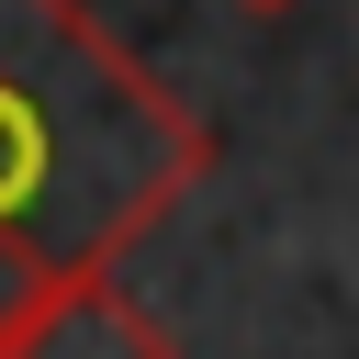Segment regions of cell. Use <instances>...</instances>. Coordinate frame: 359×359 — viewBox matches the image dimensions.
<instances>
[{"instance_id": "6da1fadb", "label": "cell", "mask_w": 359, "mask_h": 359, "mask_svg": "<svg viewBox=\"0 0 359 359\" xmlns=\"http://www.w3.org/2000/svg\"><path fill=\"white\" fill-rule=\"evenodd\" d=\"M213 180V123L79 0H0V236L101 280Z\"/></svg>"}, {"instance_id": "7a4b0ae2", "label": "cell", "mask_w": 359, "mask_h": 359, "mask_svg": "<svg viewBox=\"0 0 359 359\" xmlns=\"http://www.w3.org/2000/svg\"><path fill=\"white\" fill-rule=\"evenodd\" d=\"M22 359H180V337L101 269V280H67L45 303V325L22 337Z\"/></svg>"}, {"instance_id": "3957f363", "label": "cell", "mask_w": 359, "mask_h": 359, "mask_svg": "<svg viewBox=\"0 0 359 359\" xmlns=\"http://www.w3.org/2000/svg\"><path fill=\"white\" fill-rule=\"evenodd\" d=\"M236 11H258V22H280V11H303V0H236Z\"/></svg>"}]
</instances>
